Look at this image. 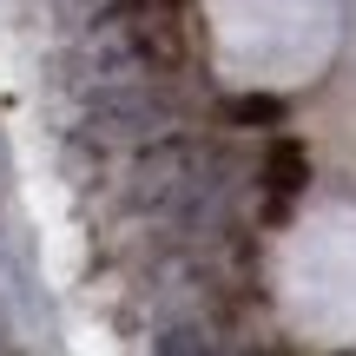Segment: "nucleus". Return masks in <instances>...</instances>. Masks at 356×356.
Masks as SVG:
<instances>
[{
    "label": "nucleus",
    "instance_id": "nucleus-1",
    "mask_svg": "<svg viewBox=\"0 0 356 356\" xmlns=\"http://www.w3.org/2000/svg\"><path fill=\"white\" fill-rule=\"evenodd\" d=\"M132 191H139L145 211L198 225L204 204L218 198V152H204L198 139H159L152 152L139 159V178H132Z\"/></svg>",
    "mask_w": 356,
    "mask_h": 356
},
{
    "label": "nucleus",
    "instance_id": "nucleus-2",
    "mask_svg": "<svg viewBox=\"0 0 356 356\" xmlns=\"http://www.w3.org/2000/svg\"><path fill=\"white\" fill-rule=\"evenodd\" d=\"M165 119H172V99L132 92V86H106L99 99H92V113H86V132L99 145H139V139H152Z\"/></svg>",
    "mask_w": 356,
    "mask_h": 356
},
{
    "label": "nucleus",
    "instance_id": "nucleus-3",
    "mask_svg": "<svg viewBox=\"0 0 356 356\" xmlns=\"http://www.w3.org/2000/svg\"><path fill=\"white\" fill-rule=\"evenodd\" d=\"M304 185H310V152H304L297 139H277V145L264 152V191L277 198V211H284Z\"/></svg>",
    "mask_w": 356,
    "mask_h": 356
},
{
    "label": "nucleus",
    "instance_id": "nucleus-4",
    "mask_svg": "<svg viewBox=\"0 0 356 356\" xmlns=\"http://www.w3.org/2000/svg\"><path fill=\"white\" fill-rule=\"evenodd\" d=\"M225 113H231V126H284V99L277 92H244V99H231Z\"/></svg>",
    "mask_w": 356,
    "mask_h": 356
},
{
    "label": "nucleus",
    "instance_id": "nucleus-5",
    "mask_svg": "<svg viewBox=\"0 0 356 356\" xmlns=\"http://www.w3.org/2000/svg\"><path fill=\"white\" fill-rule=\"evenodd\" d=\"M152 356H218V350H211V337H204V330L178 323V330H165V337H159V350H152Z\"/></svg>",
    "mask_w": 356,
    "mask_h": 356
}]
</instances>
